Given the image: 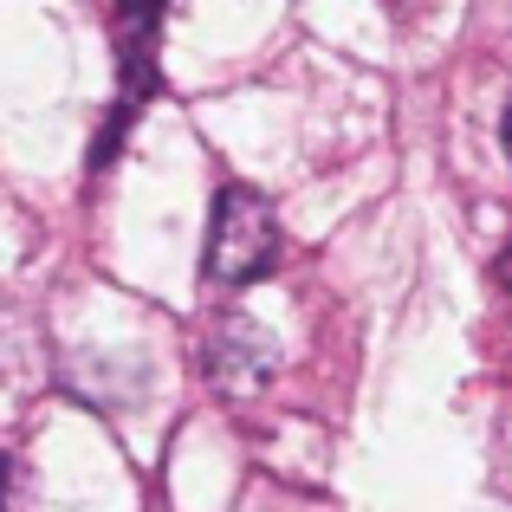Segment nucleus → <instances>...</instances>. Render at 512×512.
<instances>
[{
	"label": "nucleus",
	"instance_id": "f257e3e1",
	"mask_svg": "<svg viewBox=\"0 0 512 512\" xmlns=\"http://www.w3.org/2000/svg\"><path fill=\"white\" fill-rule=\"evenodd\" d=\"M279 260V214L260 188L227 182L208 208V240H201V273L214 286H253Z\"/></svg>",
	"mask_w": 512,
	"mask_h": 512
},
{
	"label": "nucleus",
	"instance_id": "f03ea898",
	"mask_svg": "<svg viewBox=\"0 0 512 512\" xmlns=\"http://www.w3.org/2000/svg\"><path fill=\"white\" fill-rule=\"evenodd\" d=\"M201 376H208L221 396L253 402L279 376L273 331L253 325V318H221V325H208V344H201Z\"/></svg>",
	"mask_w": 512,
	"mask_h": 512
},
{
	"label": "nucleus",
	"instance_id": "7ed1b4c3",
	"mask_svg": "<svg viewBox=\"0 0 512 512\" xmlns=\"http://www.w3.org/2000/svg\"><path fill=\"white\" fill-rule=\"evenodd\" d=\"M500 143H506V163H512V104H506V124H500Z\"/></svg>",
	"mask_w": 512,
	"mask_h": 512
},
{
	"label": "nucleus",
	"instance_id": "20e7f679",
	"mask_svg": "<svg viewBox=\"0 0 512 512\" xmlns=\"http://www.w3.org/2000/svg\"><path fill=\"white\" fill-rule=\"evenodd\" d=\"M500 279H506V286H512V247L500 253Z\"/></svg>",
	"mask_w": 512,
	"mask_h": 512
}]
</instances>
